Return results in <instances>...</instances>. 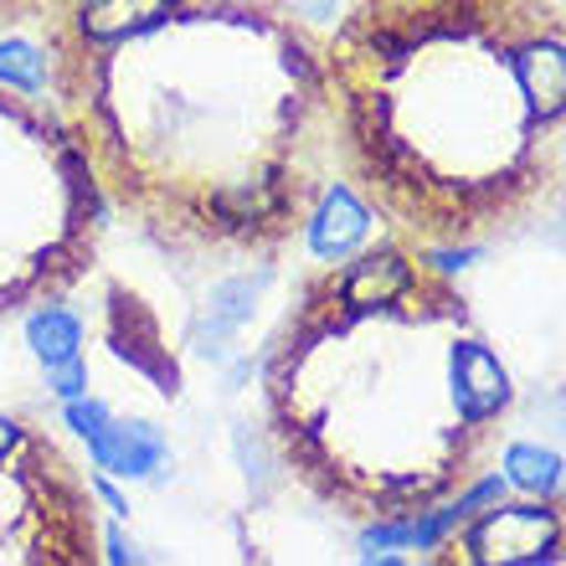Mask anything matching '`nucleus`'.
<instances>
[{"mask_svg": "<svg viewBox=\"0 0 566 566\" xmlns=\"http://www.w3.org/2000/svg\"><path fill=\"white\" fill-rule=\"evenodd\" d=\"M46 88L160 253L279 258L335 180L325 36L289 0H52Z\"/></svg>", "mask_w": 566, "mask_h": 566, "instance_id": "nucleus-1", "label": "nucleus"}, {"mask_svg": "<svg viewBox=\"0 0 566 566\" xmlns=\"http://www.w3.org/2000/svg\"><path fill=\"white\" fill-rule=\"evenodd\" d=\"M283 474L350 525H412L474 490L515 376L453 273L391 232L304 273L263 356Z\"/></svg>", "mask_w": 566, "mask_h": 566, "instance_id": "nucleus-2", "label": "nucleus"}, {"mask_svg": "<svg viewBox=\"0 0 566 566\" xmlns=\"http://www.w3.org/2000/svg\"><path fill=\"white\" fill-rule=\"evenodd\" d=\"M345 186L428 253L566 201L562 0H350L325 36Z\"/></svg>", "mask_w": 566, "mask_h": 566, "instance_id": "nucleus-3", "label": "nucleus"}, {"mask_svg": "<svg viewBox=\"0 0 566 566\" xmlns=\"http://www.w3.org/2000/svg\"><path fill=\"white\" fill-rule=\"evenodd\" d=\"M104 211L57 104L0 73V319L57 304L88 279Z\"/></svg>", "mask_w": 566, "mask_h": 566, "instance_id": "nucleus-4", "label": "nucleus"}, {"mask_svg": "<svg viewBox=\"0 0 566 566\" xmlns=\"http://www.w3.org/2000/svg\"><path fill=\"white\" fill-rule=\"evenodd\" d=\"M88 479L31 418L0 412V566H98Z\"/></svg>", "mask_w": 566, "mask_h": 566, "instance_id": "nucleus-5", "label": "nucleus"}, {"mask_svg": "<svg viewBox=\"0 0 566 566\" xmlns=\"http://www.w3.org/2000/svg\"><path fill=\"white\" fill-rule=\"evenodd\" d=\"M432 566H566V500H515L453 525Z\"/></svg>", "mask_w": 566, "mask_h": 566, "instance_id": "nucleus-6", "label": "nucleus"}, {"mask_svg": "<svg viewBox=\"0 0 566 566\" xmlns=\"http://www.w3.org/2000/svg\"><path fill=\"white\" fill-rule=\"evenodd\" d=\"M36 340H42V356L46 360H67L77 345V325L73 319H62V314H46L36 319Z\"/></svg>", "mask_w": 566, "mask_h": 566, "instance_id": "nucleus-7", "label": "nucleus"}, {"mask_svg": "<svg viewBox=\"0 0 566 566\" xmlns=\"http://www.w3.org/2000/svg\"><path fill=\"white\" fill-rule=\"evenodd\" d=\"M52 0H0V36L15 27H27V21H42V11Z\"/></svg>", "mask_w": 566, "mask_h": 566, "instance_id": "nucleus-8", "label": "nucleus"}]
</instances>
